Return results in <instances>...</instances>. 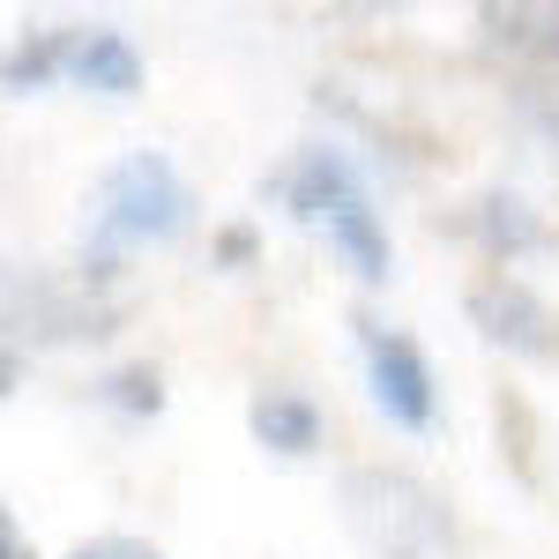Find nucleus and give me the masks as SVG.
Segmentation results:
<instances>
[{
  "label": "nucleus",
  "instance_id": "obj_14",
  "mask_svg": "<svg viewBox=\"0 0 559 559\" xmlns=\"http://www.w3.org/2000/svg\"><path fill=\"white\" fill-rule=\"evenodd\" d=\"M492 418H500V455H515L522 485H545V471H537V418H530V403H522L515 388H500V395H492Z\"/></svg>",
  "mask_w": 559,
  "mask_h": 559
},
{
  "label": "nucleus",
  "instance_id": "obj_5",
  "mask_svg": "<svg viewBox=\"0 0 559 559\" xmlns=\"http://www.w3.org/2000/svg\"><path fill=\"white\" fill-rule=\"evenodd\" d=\"M254 194L276 202V210L292 216V224H306V231H329L344 210L373 202V173L350 157V142H299L276 173H261Z\"/></svg>",
  "mask_w": 559,
  "mask_h": 559
},
{
  "label": "nucleus",
  "instance_id": "obj_8",
  "mask_svg": "<svg viewBox=\"0 0 559 559\" xmlns=\"http://www.w3.org/2000/svg\"><path fill=\"white\" fill-rule=\"evenodd\" d=\"M471 23L508 83H559V0H477Z\"/></svg>",
  "mask_w": 559,
  "mask_h": 559
},
{
  "label": "nucleus",
  "instance_id": "obj_6",
  "mask_svg": "<svg viewBox=\"0 0 559 559\" xmlns=\"http://www.w3.org/2000/svg\"><path fill=\"white\" fill-rule=\"evenodd\" d=\"M463 321H471L477 336L492 350H508L522 366H559V306L515 276V269H485L463 284Z\"/></svg>",
  "mask_w": 559,
  "mask_h": 559
},
{
  "label": "nucleus",
  "instance_id": "obj_11",
  "mask_svg": "<svg viewBox=\"0 0 559 559\" xmlns=\"http://www.w3.org/2000/svg\"><path fill=\"white\" fill-rule=\"evenodd\" d=\"M329 254L350 269V284L358 292H388V276H395V239H388V216L381 202H358V210H344L329 231Z\"/></svg>",
  "mask_w": 559,
  "mask_h": 559
},
{
  "label": "nucleus",
  "instance_id": "obj_9",
  "mask_svg": "<svg viewBox=\"0 0 559 559\" xmlns=\"http://www.w3.org/2000/svg\"><path fill=\"white\" fill-rule=\"evenodd\" d=\"M247 432H254L261 455L306 463V455H321V440H329V411H321L306 388L276 381V388H254V395H247Z\"/></svg>",
  "mask_w": 559,
  "mask_h": 559
},
{
  "label": "nucleus",
  "instance_id": "obj_12",
  "mask_svg": "<svg viewBox=\"0 0 559 559\" xmlns=\"http://www.w3.org/2000/svg\"><path fill=\"white\" fill-rule=\"evenodd\" d=\"M75 38H83V23H52V31H31V38L8 45V60H0L8 97H45L52 83H68L75 75Z\"/></svg>",
  "mask_w": 559,
  "mask_h": 559
},
{
  "label": "nucleus",
  "instance_id": "obj_17",
  "mask_svg": "<svg viewBox=\"0 0 559 559\" xmlns=\"http://www.w3.org/2000/svg\"><path fill=\"white\" fill-rule=\"evenodd\" d=\"M68 559H173V552L150 545V537H128V530H105V537H83Z\"/></svg>",
  "mask_w": 559,
  "mask_h": 559
},
{
  "label": "nucleus",
  "instance_id": "obj_13",
  "mask_svg": "<svg viewBox=\"0 0 559 559\" xmlns=\"http://www.w3.org/2000/svg\"><path fill=\"white\" fill-rule=\"evenodd\" d=\"M83 395L97 411H112V418H128V426H150V418H165V366H150V358H120V366H97L83 381Z\"/></svg>",
  "mask_w": 559,
  "mask_h": 559
},
{
  "label": "nucleus",
  "instance_id": "obj_10",
  "mask_svg": "<svg viewBox=\"0 0 559 559\" xmlns=\"http://www.w3.org/2000/svg\"><path fill=\"white\" fill-rule=\"evenodd\" d=\"M142 45L128 31H112V23H83V38H75V75L68 83L90 90V97H112V105H128L134 90H142Z\"/></svg>",
  "mask_w": 559,
  "mask_h": 559
},
{
  "label": "nucleus",
  "instance_id": "obj_4",
  "mask_svg": "<svg viewBox=\"0 0 559 559\" xmlns=\"http://www.w3.org/2000/svg\"><path fill=\"white\" fill-rule=\"evenodd\" d=\"M350 336H358V358H366V395L395 432H432L440 426V373H432L426 344L411 329H388L381 313L350 306Z\"/></svg>",
  "mask_w": 559,
  "mask_h": 559
},
{
  "label": "nucleus",
  "instance_id": "obj_1",
  "mask_svg": "<svg viewBox=\"0 0 559 559\" xmlns=\"http://www.w3.org/2000/svg\"><path fill=\"white\" fill-rule=\"evenodd\" d=\"M194 216H202V202H194V187L173 157L165 150H128L90 179V231L75 247V269L90 284L120 292L134 247H173V239L194 231Z\"/></svg>",
  "mask_w": 559,
  "mask_h": 559
},
{
  "label": "nucleus",
  "instance_id": "obj_16",
  "mask_svg": "<svg viewBox=\"0 0 559 559\" xmlns=\"http://www.w3.org/2000/svg\"><path fill=\"white\" fill-rule=\"evenodd\" d=\"M254 261H261V231H254V224H216V231H210V269L247 276Z\"/></svg>",
  "mask_w": 559,
  "mask_h": 559
},
{
  "label": "nucleus",
  "instance_id": "obj_7",
  "mask_svg": "<svg viewBox=\"0 0 559 559\" xmlns=\"http://www.w3.org/2000/svg\"><path fill=\"white\" fill-rule=\"evenodd\" d=\"M440 231H455L463 247H477L485 269H522V261H545L559 247L552 216L537 210L530 194H515V187H477Z\"/></svg>",
  "mask_w": 559,
  "mask_h": 559
},
{
  "label": "nucleus",
  "instance_id": "obj_15",
  "mask_svg": "<svg viewBox=\"0 0 559 559\" xmlns=\"http://www.w3.org/2000/svg\"><path fill=\"white\" fill-rule=\"evenodd\" d=\"M508 105H515L522 134L559 165V83H508Z\"/></svg>",
  "mask_w": 559,
  "mask_h": 559
},
{
  "label": "nucleus",
  "instance_id": "obj_2",
  "mask_svg": "<svg viewBox=\"0 0 559 559\" xmlns=\"http://www.w3.org/2000/svg\"><path fill=\"white\" fill-rule=\"evenodd\" d=\"M336 522L366 559H463L448 492L403 463H350L336 477Z\"/></svg>",
  "mask_w": 559,
  "mask_h": 559
},
{
  "label": "nucleus",
  "instance_id": "obj_3",
  "mask_svg": "<svg viewBox=\"0 0 559 559\" xmlns=\"http://www.w3.org/2000/svg\"><path fill=\"white\" fill-rule=\"evenodd\" d=\"M120 321H128V299L120 292H105V284H90L83 269L68 261V269H15L8 276V344L23 350H60V344H105V336H120Z\"/></svg>",
  "mask_w": 559,
  "mask_h": 559
},
{
  "label": "nucleus",
  "instance_id": "obj_18",
  "mask_svg": "<svg viewBox=\"0 0 559 559\" xmlns=\"http://www.w3.org/2000/svg\"><path fill=\"white\" fill-rule=\"evenodd\" d=\"M0 559H38V552H31V537H23V522H15V515L0 522Z\"/></svg>",
  "mask_w": 559,
  "mask_h": 559
}]
</instances>
